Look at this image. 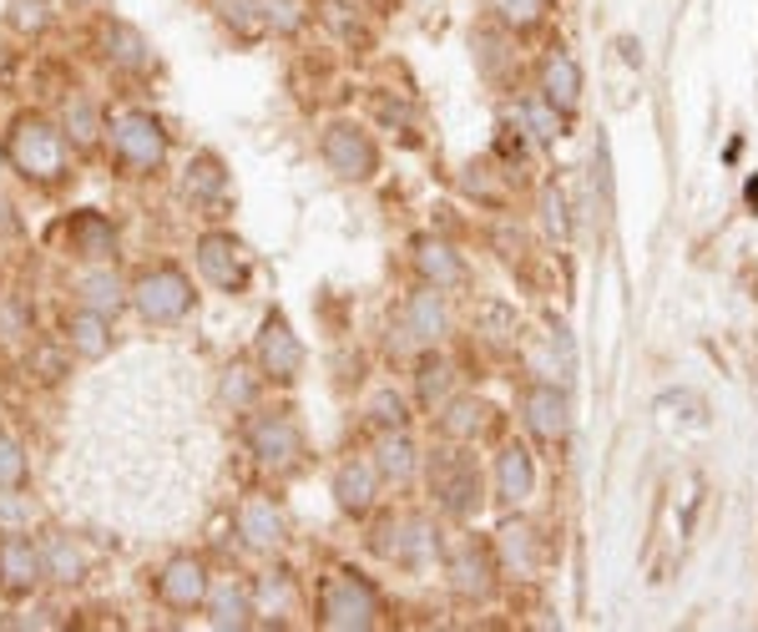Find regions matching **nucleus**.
Wrapping results in <instances>:
<instances>
[{"label": "nucleus", "instance_id": "3", "mask_svg": "<svg viewBox=\"0 0 758 632\" xmlns=\"http://www.w3.org/2000/svg\"><path fill=\"white\" fill-rule=\"evenodd\" d=\"M440 572H445L450 597H460V602H491L501 587L496 547L491 541H475V537L440 541Z\"/></svg>", "mask_w": 758, "mask_h": 632}, {"label": "nucleus", "instance_id": "36", "mask_svg": "<svg viewBox=\"0 0 758 632\" xmlns=\"http://www.w3.org/2000/svg\"><path fill=\"white\" fill-rule=\"evenodd\" d=\"M106 51H112V61H122V67H147V41L131 26H106Z\"/></svg>", "mask_w": 758, "mask_h": 632}, {"label": "nucleus", "instance_id": "8", "mask_svg": "<svg viewBox=\"0 0 758 632\" xmlns=\"http://www.w3.org/2000/svg\"><path fill=\"white\" fill-rule=\"evenodd\" d=\"M319 152H324L329 172L344 177V183H369V177L379 172V147L369 142V133L365 127H354V122H329Z\"/></svg>", "mask_w": 758, "mask_h": 632}, {"label": "nucleus", "instance_id": "46", "mask_svg": "<svg viewBox=\"0 0 758 632\" xmlns=\"http://www.w3.org/2000/svg\"><path fill=\"white\" fill-rule=\"evenodd\" d=\"M11 228H15V218H11V203H5V198H0V238H5V233H11Z\"/></svg>", "mask_w": 758, "mask_h": 632}, {"label": "nucleus", "instance_id": "7", "mask_svg": "<svg viewBox=\"0 0 758 632\" xmlns=\"http://www.w3.org/2000/svg\"><path fill=\"white\" fill-rule=\"evenodd\" d=\"M521 421L541 446H562L572 435V395L562 380H531L521 390Z\"/></svg>", "mask_w": 758, "mask_h": 632}, {"label": "nucleus", "instance_id": "20", "mask_svg": "<svg viewBox=\"0 0 758 632\" xmlns=\"http://www.w3.org/2000/svg\"><path fill=\"white\" fill-rule=\"evenodd\" d=\"M158 593L162 602L172 607H203L208 602V572H203V562H193V556H177V562L162 566V577H158Z\"/></svg>", "mask_w": 758, "mask_h": 632}, {"label": "nucleus", "instance_id": "22", "mask_svg": "<svg viewBox=\"0 0 758 632\" xmlns=\"http://www.w3.org/2000/svg\"><path fill=\"white\" fill-rule=\"evenodd\" d=\"M238 537L249 541V547H259V552H274L278 541H284V516H278L274 501H263V496L243 501L238 506Z\"/></svg>", "mask_w": 758, "mask_h": 632}, {"label": "nucleus", "instance_id": "35", "mask_svg": "<svg viewBox=\"0 0 758 632\" xmlns=\"http://www.w3.org/2000/svg\"><path fill=\"white\" fill-rule=\"evenodd\" d=\"M81 299L92 303L96 314H117V309H122L117 274H87V278H81Z\"/></svg>", "mask_w": 758, "mask_h": 632}, {"label": "nucleus", "instance_id": "23", "mask_svg": "<svg viewBox=\"0 0 758 632\" xmlns=\"http://www.w3.org/2000/svg\"><path fill=\"white\" fill-rule=\"evenodd\" d=\"M435 415H440V435H445V440H460V446H471L475 435L491 425V405L475 400V395H450L440 410H435Z\"/></svg>", "mask_w": 758, "mask_h": 632}, {"label": "nucleus", "instance_id": "33", "mask_svg": "<svg viewBox=\"0 0 758 632\" xmlns=\"http://www.w3.org/2000/svg\"><path fill=\"white\" fill-rule=\"evenodd\" d=\"M491 11H496V21L506 31H537L551 5L547 0H491Z\"/></svg>", "mask_w": 758, "mask_h": 632}, {"label": "nucleus", "instance_id": "2", "mask_svg": "<svg viewBox=\"0 0 758 632\" xmlns=\"http://www.w3.org/2000/svg\"><path fill=\"white\" fill-rule=\"evenodd\" d=\"M425 486H430L435 512L450 521H471L485 506V475L460 440H445L435 456H425Z\"/></svg>", "mask_w": 758, "mask_h": 632}, {"label": "nucleus", "instance_id": "25", "mask_svg": "<svg viewBox=\"0 0 758 632\" xmlns=\"http://www.w3.org/2000/svg\"><path fill=\"white\" fill-rule=\"evenodd\" d=\"M516 127H521L531 142H556V137L566 133V112L562 106H551L541 92H531V96L516 102Z\"/></svg>", "mask_w": 758, "mask_h": 632}, {"label": "nucleus", "instance_id": "4", "mask_svg": "<svg viewBox=\"0 0 758 632\" xmlns=\"http://www.w3.org/2000/svg\"><path fill=\"white\" fill-rule=\"evenodd\" d=\"M319 622L329 632H369L379 628V593L359 572H334L319 587Z\"/></svg>", "mask_w": 758, "mask_h": 632}, {"label": "nucleus", "instance_id": "10", "mask_svg": "<svg viewBox=\"0 0 758 632\" xmlns=\"http://www.w3.org/2000/svg\"><path fill=\"white\" fill-rule=\"evenodd\" d=\"M496 562H501V577H516V582H531L547 566V541L541 531L526 521V516H506L496 527Z\"/></svg>", "mask_w": 758, "mask_h": 632}, {"label": "nucleus", "instance_id": "9", "mask_svg": "<svg viewBox=\"0 0 758 632\" xmlns=\"http://www.w3.org/2000/svg\"><path fill=\"white\" fill-rule=\"evenodd\" d=\"M11 162L26 177H56L61 172V162H66V142H61V133H56L51 122H41V117H21L11 127Z\"/></svg>", "mask_w": 758, "mask_h": 632}, {"label": "nucleus", "instance_id": "26", "mask_svg": "<svg viewBox=\"0 0 758 632\" xmlns=\"http://www.w3.org/2000/svg\"><path fill=\"white\" fill-rule=\"evenodd\" d=\"M475 334H481L485 344H496V349H516L521 319H516V309H510L506 299H481L475 303Z\"/></svg>", "mask_w": 758, "mask_h": 632}, {"label": "nucleus", "instance_id": "14", "mask_svg": "<svg viewBox=\"0 0 758 632\" xmlns=\"http://www.w3.org/2000/svg\"><path fill=\"white\" fill-rule=\"evenodd\" d=\"M259 365H263V375H268V380H278V384H294L303 375V344H299V334L288 330V319H278V314L263 319V330H259Z\"/></svg>", "mask_w": 758, "mask_h": 632}, {"label": "nucleus", "instance_id": "6", "mask_svg": "<svg viewBox=\"0 0 758 632\" xmlns=\"http://www.w3.org/2000/svg\"><path fill=\"white\" fill-rule=\"evenodd\" d=\"M445 299H440V289H415L410 294L400 309H394V324H390V344L394 349H435L440 344V334H445Z\"/></svg>", "mask_w": 758, "mask_h": 632}, {"label": "nucleus", "instance_id": "34", "mask_svg": "<svg viewBox=\"0 0 758 632\" xmlns=\"http://www.w3.org/2000/svg\"><path fill=\"white\" fill-rule=\"evenodd\" d=\"M41 566H46L56 582H77L81 577V552L66 537H51L46 541V552H41Z\"/></svg>", "mask_w": 758, "mask_h": 632}, {"label": "nucleus", "instance_id": "41", "mask_svg": "<svg viewBox=\"0 0 758 632\" xmlns=\"http://www.w3.org/2000/svg\"><path fill=\"white\" fill-rule=\"evenodd\" d=\"M21 475H26V456H21L11 435H0V486H15Z\"/></svg>", "mask_w": 758, "mask_h": 632}, {"label": "nucleus", "instance_id": "19", "mask_svg": "<svg viewBox=\"0 0 758 632\" xmlns=\"http://www.w3.org/2000/svg\"><path fill=\"white\" fill-rule=\"evenodd\" d=\"M379 486H384V475H379L375 456H354V461H344L340 471H334V501H340L349 516H365L369 506H375Z\"/></svg>", "mask_w": 758, "mask_h": 632}, {"label": "nucleus", "instance_id": "17", "mask_svg": "<svg viewBox=\"0 0 758 632\" xmlns=\"http://www.w3.org/2000/svg\"><path fill=\"white\" fill-rule=\"evenodd\" d=\"M415 268L430 289H466L471 284V264L460 258L445 238H415Z\"/></svg>", "mask_w": 758, "mask_h": 632}, {"label": "nucleus", "instance_id": "44", "mask_svg": "<svg viewBox=\"0 0 758 632\" xmlns=\"http://www.w3.org/2000/svg\"><path fill=\"white\" fill-rule=\"evenodd\" d=\"M228 21H238V31H263L259 0H228Z\"/></svg>", "mask_w": 758, "mask_h": 632}, {"label": "nucleus", "instance_id": "13", "mask_svg": "<svg viewBox=\"0 0 758 632\" xmlns=\"http://www.w3.org/2000/svg\"><path fill=\"white\" fill-rule=\"evenodd\" d=\"M112 147H117V158L131 162V168H158V162L168 158V133H162L158 117L127 112V117L112 127Z\"/></svg>", "mask_w": 758, "mask_h": 632}, {"label": "nucleus", "instance_id": "27", "mask_svg": "<svg viewBox=\"0 0 758 632\" xmlns=\"http://www.w3.org/2000/svg\"><path fill=\"white\" fill-rule=\"evenodd\" d=\"M36 577H41L36 547L21 537H0V587H5V593H21V587H31Z\"/></svg>", "mask_w": 758, "mask_h": 632}, {"label": "nucleus", "instance_id": "1", "mask_svg": "<svg viewBox=\"0 0 758 632\" xmlns=\"http://www.w3.org/2000/svg\"><path fill=\"white\" fill-rule=\"evenodd\" d=\"M197 435L193 369L137 349L81 390L56 466V496L102 527H168L197 501Z\"/></svg>", "mask_w": 758, "mask_h": 632}, {"label": "nucleus", "instance_id": "43", "mask_svg": "<svg viewBox=\"0 0 758 632\" xmlns=\"http://www.w3.org/2000/svg\"><path fill=\"white\" fill-rule=\"evenodd\" d=\"M11 21L15 31H41L51 15H46V0H11Z\"/></svg>", "mask_w": 758, "mask_h": 632}, {"label": "nucleus", "instance_id": "32", "mask_svg": "<svg viewBox=\"0 0 758 632\" xmlns=\"http://www.w3.org/2000/svg\"><path fill=\"white\" fill-rule=\"evenodd\" d=\"M66 334H71V344H77L87 359L106 355V319L96 314V309H81V314L66 319Z\"/></svg>", "mask_w": 758, "mask_h": 632}, {"label": "nucleus", "instance_id": "30", "mask_svg": "<svg viewBox=\"0 0 758 632\" xmlns=\"http://www.w3.org/2000/svg\"><path fill=\"white\" fill-rule=\"evenodd\" d=\"M541 223H547L551 243H572V203H566V187L562 183H547V187H541Z\"/></svg>", "mask_w": 758, "mask_h": 632}, {"label": "nucleus", "instance_id": "45", "mask_svg": "<svg viewBox=\"0 0 758 632\" xmlns=\"http://www.w3.org/2000/svg\"><path fill=\"white\" fill-rule=\"evenodd\" d=\"M617 46H622V61H628V67H642V41L622 36V41H617Z\"/></svg>", "mask_w": 758, "mask_h": 632}, {"label": "nucleus", "instance_id": "29", "mask_svg": "<svg viewBox=\"0 0 758 632\" xmlns=\"http://www.w3.org/2000/svg\"><path fill=\"white\" fill-rule=\"evenodd\" d=\"M71 249L87 253V258H106V253L117 249L112 223H106V218H96V212H81L77 223H71Z\"/></svg>", "mask_w": 758, "mask_h": 632}, {"label": "nucleus", "instance_id": "5", "mask_svg": "<svg viewBox=\"0 0 758 632\" xmlns=\"http://www.w3.org/2000/svg\"><path fill=\"white\" fill-rule=\"evenodd\" d=\"M384 562H394L400 572H425V566L440 556V537H435L430 516L420 512H400V516H384L375 527V541H369Z\"/></svg>", "mask_w": 758, "mask_h": 632}, {"label": "nucleus", "instance_id": "28", "mask_svg": "<svg viewBox=\"0 0 758 632\" xmlns=\"http://www.w3.org/2000/svg\"><path fill=\"white\" fill-rule=\"evenodd\" d=\"M183 187H187V198L213 203V198H222V187H228V172H222V162L213 158V152H203V158L187 162Z\"/></svg>", "mask_w": 758, "mask_h": 632}, {"label": "nucleus", "instance_id": "39", "mask_svg": "<svg viewBox=\"0 0 758 632\" xmlns=\"http://www.w3.org/2000/svg\"><path fill=\"white\" fill-rule=\"evenodd\" d=\"M259 11H263V26H274V31H299L303 26L299 0H259Z\"/></svg>", "mask_w": 758, "mask_h": 632}, {"label": "nucleus", "instance_id": "11", "mask_svg": "<svg viewBox=\"0 0 758 632\" xmlns=\"http://www.w3.org/2000/svg\"><path fill=\"white\" fill-rule=\"evenodd\" d=\"M243 435H249L253 456H259L263 466H278V471H288V466L303 456V430L288 410H263V415H253Z\"/></svg>", "mask_w": 758, "mask_h": 632}, {"label": "nucleus", "instance_id": "12", "mask_svg": "<svg viewBox=\"0 0 758 632\" xmlns=\"http://www.w3.org/2000/svg\"><path fill=\"white\" fill-rule=\"evenodd\" d=\"M131 299H137L147 324H177V319L193 309V284H187L177 268H152V274L137 278Z\"/></svg>", "mask_w": 758, "mask_h": 632}, {"label": "nucleus", "instance_id": "38", "mask_svg": "<svg viewBox=\"0 0 758 632\" xmlns=\"http://www.w3.org/2000/svg\"><path fill=\"white\" fill-rule=\"evenodd\" d=\"M369 421L379 425V430H405V421H410V405L394 390H379L375 400H369Z\"/></svg>", "mask_w": 758, "mask_h": 632}, {"label": "nucleus", "instance_id": "42", "mask_svg": "<svg viewBox=\"0 0 758 632\" xmlns=\"http://www.w3.org/2000/svg\"><path fill=\"white\" fill-rule=\"evenodd\" d=\"M66 127H71V137H77V142H92V137H96L92 102H71V106H66Z\"/></svg>", "mask_w": 758, "mask_h": 632}, {"label": "nucleus", "instance_id": "48", "mask_svg": "<svg viewBox=\"0 0 758 632\" xmlns=\"http://www.w3.org/2000/svg\"><path fill=\"white\" fill-rule=\"evenodd\" d=\"M71 5H87V11H92V5H106V0H71Z\"/></svg>", "mask_w": 758, "mask_h": 632}, {"label": "nucleus", "instance_id": "47", "mask_svg": "<svg viewBox=\"0 0 758 632\" xmlns=\"http://www.w3.org/2000/svg\"><path fill=\"white\" fill-rule=\"evenodd\" d=\"M748 208H758V177L748 183Z\"/></svg>", "mask_w": 758, "mask_h": 632}, {"label": "nucleus", "instance_id": "16", "mask_svg": "<svg viewBox=\"0 0 758 632\" xmlns=\"http://www.w3.org/2000/svg\"><path fill=\"white\" fill-rule=\"evenodd\" d=\"M491 486H496L501 506H526V501L537 496V456H531L526 446H516V440H510V446H501Z\"/></svg>", "mask_w": 758, "mask_h": 632}, {"label": "nucleus", "instance_id": "31", "mask_svg": "<svg viewBox=\"0 0 758 632\" xmlns=\"http://www.w3.org/2000/svg\"><path fill=\"white\" fill-rule=\"evenodd\" d=\"M496 177H506V172H496L491 162H471V168L460 172V187H466L475 203H485V208H506V187H501Z\"/></svg>", "mask_w": 758, "mask_h": 632}, {"label": "nucleus", "instance_id": "18", "mask_svg": "<svg viewBox=\"0 0 758 632\" xmlns=\"http://www.w3.org/2000/svg\"><path fill=\"white\" fill-rule=\"evenodd\" d=\"M582 92H587V77H582V67H576L572 51H547V61H541V96H547L551 106H562L566 117H572L576 106H582Z\"/></svg>", "mask_w": 758, "mask_h": 632}, {"label": "nucleus", "instance_id": "15", "mask_svg": "<svg viewBox=\"0 0 758 632\" xmlns=\"http://www.w3.org/2000/svg\"><path fill=\"white\" fill-rule=\"evenodd\" d=\"M197 268L218 284V289H243L249 264H243V243L233 233H203L197 238Z\"/></svg>", "mask_w": 758, "mask_h": 632}, {"label": "nucleus", "instance_id": "21", "mask_svg": "<svg viewBox=\"0 0 758 632\" xmlns=\"http://www.w3.org/2000/svg\"><path fill=\"white\" fill-rule=\"evenodd\" d=\"M375 466H379V475H384L390 486H410L425 461H420L415 440H410L405 430H379V440H375Z\"/></svg>", "mask_w": 758, "mask_h": 632}, {"label": "nucleus", "instance_id": "37", "mask_svg": "<svg viewBox=\"0 0 758 632\" xmlns=\"http://www.w3.org/2000/svg\"><path fill=\"white\" fill-rule=\"evenodd\" d=\"M450 380H456V369L440 365V359H430V365L420 369V400L430 410H440L445 400H450Z\"/></svg>", "mask_w": 758, "mask_h": 632}, {"label": "nucleus", "instance_id": "24", "mask_svg": "<svg viewBox=\"0 0 758 632\" xmlns=\"http://www.w3.org/2000/svg\"><path fill=\"white\" fill-rule=\"evenodd\" d=\"M208 618L213 628H249L253 622V593L243 587V582H218V587H208Z\"/></svg>", "mask_w": 758, "mask_h": 632}, {"label": "nucleus", "instance_id": "40", "mask_svg": "<svg viewBox=\"0 0 758 632\" xmlns=\"http://www.w3.org/2000/svg\"><path fill=\"white\" fill-rule=\"evenodd\" d=\"M222 405H233V410L253 405V380H249V369L243 365H233L228 375H222Z\"/></svg>", "mask_w": 758, "mask_h": 632}]
</instances>
